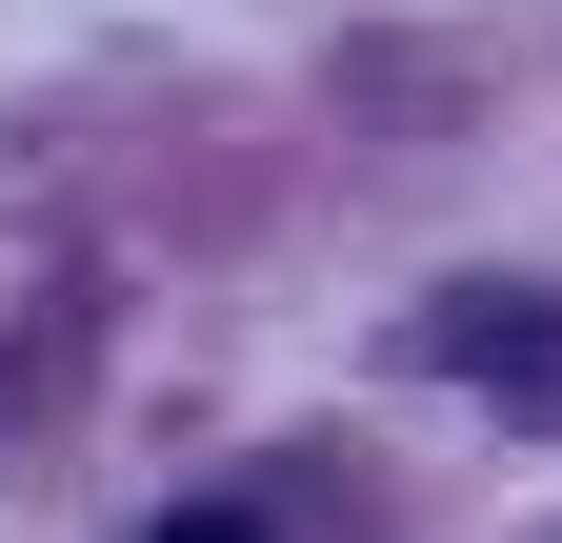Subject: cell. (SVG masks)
<instances>
[{"mask_svg": "<svg viewBox=\"0 0 562 543\" xmlns=\"http://www.w3.org/2000/svg\"><path fill=\"white\" fill-rule=\"evenodd\" d=\"M422 363L482 383V402H562V302L542 282H462V302H422Z\"/></svg>", "mask_w": 562, "mask_h": 543, "instance_id": "6da1fadb", "label": "cell"}, {"mask_svg": "<svg viewBox=\"0 0 562 543\" xmlns=\"http://www.w3.org/2000/svg\"><path fill=\"white\" fill-rule=\"evenodd\" d=\"M161 543H261V523H241V503H181V523H161Z\"/></svg>", "mask_w": 562, "mask_h": 543, "instance_id": "7a4b0ae2", "label": "cell"}]
</instances>
